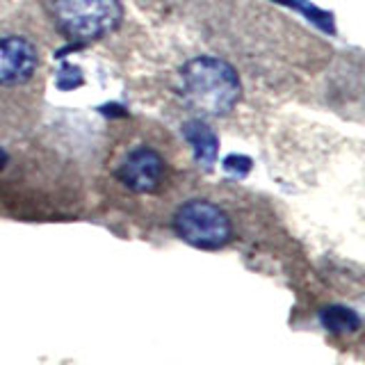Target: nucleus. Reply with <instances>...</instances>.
Listing matches in <instances>:
<instances>
[{
  "mask_svg": "<svg viewBox=\"0 0 365 365\" xmlns=\"http://www.w3.org/2000/svg\"><path fill=\"white\" fill-rule=\"evenodd\" d=\"M180 94L187 108L203 117H226L242 96V85L231 64L203 55L180 68Z\"/></svg>",
  "mask_w": 365,
  "mask_h": 365,
  "instance_id": "1",
  "label": "nucleus"
},
{
  "mask_svg": "<svg viewBox=\"0 0 365 365\" xmlns=\"http://www.w3.org/2000/svg\"><path fill=\"white\" fill-rule=\"evenodd\" d=\"M55 26L73 41H96L123 21L119 0H51Z\"/></svg>",
  "mask_w": 365,
  "mask_h": 365,
  "instance_id": "2",
  "label": "nucleus"
},
{
  "mask_svg": "<svg viewBox=\"0 0 365 365\" xmlns=\"http://www.w3.org/2000/svg\"><path fill=\"white\" fill-rule=\"evenodd\" d=\"M112 174L125 192L148 197L167 187L171 169L163 148L153 142H137L119 153V158L114 160Z\"/></svg>",
  "mask_w": 365,
  "mask_h": 365,
  "instance_id": "3",
  "label": "nucleus"
},
{
  "mask_svg": "<svg viewBox=\"0 0 365 365\" xmlns=\"http://www.w3.org/2000/svg\"><path fill=\"white\" fill-rule=\"evenodd\" d=\"M171 224L182 242L197 249H222L235 235L228 212L208 199H190L180 203Z\"/></svg>",
  "mask_w": 365,
  "mask_h": 365,
  "instance_id": "4",
  "label": "nucleus"
},
{
  "mask_svg": "<svg viewBox=\"0 0 365 365\" xmlns=\"http://www.w3.org/2000/svg\"><path fill=\"white\" fill-rule=\"evenodd\" d=\"M39 71V51L19 32L0 34V91L28 87Z\"/></svg>",
  "mask_w": 365,
  "mask_h": 365,
  "instance_id": "5",
  "label": "nucleus"
},
{
  "mask_svg": "<svg viewBox=\"0 0 365 365\" xmlns=\"http://www.w3.org/2000/svg\"><path fill=\"white\" fill-rule=\"evenodd\" d=\"M182 137L192 146L194 160L203 169H212V165L217 163V155H220V140H217L210 125L201 119H192L182 125Z\"/></svg>",
  "mask_w": 365,
  "mask_h": 365,
  "instance_id": "6",
  "label": "nucleus"
},
{
  "mask_svg": "<svg viewBox=\"0 0 365 365\" xmlns=\"http://www.w3.org/2000/svg\"><path fill=\"white\" fill-rule=\"evenodd\" d=\"M319 324L334 336H354L361 329V315L345 304H329L319 311Z\"/></svg>",
  "mask_w": 365,
  "mask_h": 365,
  "instance_id": "7",
  "label": "nucleus"
},
{
  "mask_svg": "<svg viewBox=\"0 0 365 365\" xmlns=\"http://www.w3.org/2000/svg\"><path fill=\"white\" fill-rule=\"evenodd\" d=\"M279 3L290 5L297 11H302V14H306L308 19L315 23V26H319L324 32H334V19H331V14H327V11H322V9H317L315 5L304 3V0H279Z\"/></svg>",
  "mask_w": 365,
  "mask_h": 365,
  "instance_id": "8",
  "label": "nucleus"
},
{
  "mask_svg": "<svg viewBox=\"0 0 365 365\" xmlns=\"http://www.w3.org/2000/svg\"><path fill=\"white\" fill-rule=\"evenodd\" d=\"M80 83H83V73H80L78 66L64 64L60 68V73H57V85H60V89H71V87H78Z\"/></svg>",
  "mask_w": 365,
  "mask_h": 365,
  "instance_id": "9",
  "label": "nucleus"
},
{
  "mask_svg": "<svg viewBox=\"0 0 365 365\" xmlns=\"http://www.w3.org/2000/svg\"><path fill=\"white\" fill-rule=\"evenodd\" d=\"M251 167H254V163L247 155H228L224 160V169L233 176H247Z\"/></svg>",
  "mask_w": 365,
  "mask_h": 365,
  "instance_id": "10",
  "label": "nucleus"
},
{
  "mask_svg": "<svg viewBox=\"0 0 365 365\" xmlns=\"http://www.w3.org/2000/svg\"><path fill=\"white\" fill-rule=\"evenodd\" d=\"M5 165H7V153L3 151V148H0V171L5 169Z\"/></svg>",
  "mask_w": 365,
  "mask_h": 365,
  "instance_id": "11",
  "label": "nucleus"
}]
</instances>
